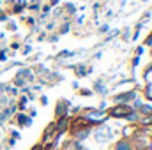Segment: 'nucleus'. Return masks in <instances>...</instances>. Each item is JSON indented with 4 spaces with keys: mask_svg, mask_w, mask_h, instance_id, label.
Returning <instances> with one entry per match:
<instances>
[{
    "mask_svg": "<svg viewBox=\"0 0 152 150\" xmlns=\"http://www.w3.org/2000/svg\"><path fill=\"white\" fill-rule=\"evenodd\" d=\"M41 149H42V145H37L36 149H32V150H41Z\"/></svg>",
    "mask_w": 152,
    "mask_h": 150,
    "instance_id": "12",
    "label": "nucleus"
},
{
    "mask_svg": "<svg viewBox=\"0 0 152 150\" xmlns=\"http://www.w3.org/2000/svg\"><path fill=\"white\" fill-rule=\"evenodd\" d=\"M145 150H147V149H145Z\"/></svg>",
    "mask_w": 152,
    "mask_h": 150,
    "instance_id": "13",
    "label": "nucleus"
},
{
    "mask_svg": "<svg viewBox=\"0 0 152 150\" xmlns=\"http://www.w3.org/2000/svg\"><path fill=\"white\" fill-rule=\"evenodd\" d=\"M145 79H147L149 83H151V81H152V67H151V69H149V71H147V73H145Z\"/></svg>",
    "mask_w": 152,
    "mask_h": 150,
    "instance_id": "9",
    "label": "nucleus"
},
{
    "mask_svg": "<svg viewBox=\"0 0 152 150\" xmlns=\"http://www.w3.org/2000/svg\"><path fill=\"white\" fill-rule=\"evenodd\" d=\"M136 131H138V125H127V127H124V140H133V136L136 134Z\"/></svg>",
    "mask_w": 152,
    "mask_h": 150,
    "instance_id": "3",
    "label": "nucleus"
},
{
    "mask_svg": "<svg viewBox=\"0 0 152 150\" xmlns=\"http://www.w3.org/2000/svg\"><path fill=\"white\" fill-rule=\"evenodd\" d=\"M133 111L127 104H117V106H113L110 111H108V115L110 117H115V118H126L129 113Z\"/></svg>",
    "mask_w": 152,
    "mask_h": 150,
    "instance_id": "1",
    "label": "nucleus"
},
{
    "mask_svg": "<svg viewBox=\"0 0 152 150\" xmlns=\"http://www.w3.org/2000/svg\"><path fill=\"white\" fill-rule=\"evenodd\" d=\"M136 97V94L131 90V92H126V94H120V95H117L115 97V101H117V104H126L127 101H133Z\"/></svg>",
    "mask_w": 152,
    "mask_h": 150,
    "instance_id": "2",
    "label": "nucleus"
},
{
    "mask_svg": "<svg viewBox=\"0 0 152 150\" xmlns=\"http://www.w3.org/2000/svg\"><path fill=\"white\" fill-rule=\"evenodd\" d=\"M115 150H134V147H133V143L129 140H120L115 145Z\"/></svg>",
    "mask_w": 152,
    "mask_h": 150,
    "instance_id": "4",
    "label": "nucleus"
},
{
    "mask_svg": "<svg viewBox=\"0 0 152 150\" xmlns=\"http://www.w3.org/2000/svg\"><path fill=\"white\" fill-rule=\"evenodd\" d=\"M145 95H147V99H151L152 101V81L149 83V87L145 88Z\"/></svg>",
    "mask_w": 152,
    "mask_h": 150,
    "instance_id": "8",
    "label": "nucleus"
},
{
    "mask_svg": "<svg viewBox=\"0 0 152 150\" xmlns=\"http://www.w3.org/2000/svg\"><path fill=\"white\" fill-rule=\"evenodd\" d=\"M27 106V97H21V101H20V108H25Z\"/></svg>",
    "mask_w": 152,
    "mask_h": 150,
    "instance_id": "10",
    "label": "nucleus"
},
{
    "mask_svg": "<svg viewBox=\"0 0 152 150\" xmlns=\"http://www.w3.org/2000/svg\"><path fill=\"white\" fill-rule=\"evenodd\" d=\"M138 110L142 113V117H152V108L149 104H142V106H138Z\"/></svg>",
    "mask_w": 152,
    "mask_h": 150,
    "instance_id": "6",
    "label": "nucleus"
},
{
    "mask_svg": "<svg viewBox=\"0 0 152 150\" xmlns=\"http://www.w3.org/2000/svg\"><path fill=\"white\" fill-rule=\"evenodd\" d=\"M16 120H18L20 125H27V124H28V118H27L25 113H18V115H16Z\"/></svg>",
    "mask_w": 152,
    "mask_h": 150,
    "instance_id": "7",
    "label": "nucleus"
},
{
    "mask_svg": "<svg viewBox=\"0 0 152 150\" xmlns=\"http://www.w3.org/2000/svg\"><path fill=\"white\" fill-rule=\"evenodd\" d=\"M4 58H5V53H4V51H2V53H0V62H2V60H4Z\"/></svg>",
    "mask_w": 152,
    "mask_h": 150,
    "instance_id": "11",
    "label": "nucleus"
},
{
    "mask_svg": "<svg viewBox=\"0 0 152 150\" xmlns=\"http://www.w3.org/2000/svg\"><path fill=\"white\" fill-rule=\"evenodd\" d=\"M88 134H90V129L88 127L87 129H76L75 131V138H78V140H85Z\"/></svg>",
    "mask_w": 152,
    "mask_h": 150,
    "instance_id": "5",
    "label": "nucleus"
}]
</instances>
